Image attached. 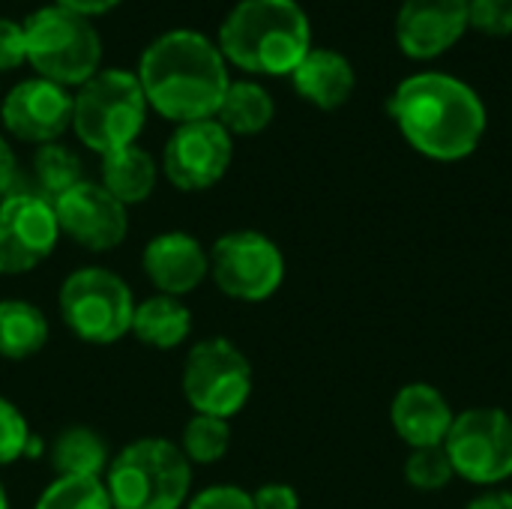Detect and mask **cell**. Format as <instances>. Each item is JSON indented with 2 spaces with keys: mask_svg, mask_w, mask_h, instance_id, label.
<instances>
[{
  "mask_svg": "<svg viewBox=\"0 0 512 509\" xmlns=\"http://www.w3.org/2000/svg\"><path fill=\"white\" fill-rule=\"evenodd\" d=\"M135 75L147 105L177 126L216 117L231 84L219 45L189 27L159 33L141 51Z\"/></svg>",
  "mask_w": 512,
  "mask_h": 509,
  "instance_id": "1",
  "label": "cell"
},
{
  "mask_svg": "<svg viewBox=\"0 0 512 509\" xmlns=\"http://www.w3.org/2000/svg\"><path fill=\"white\" fill-rule=\"evenodd\" d=\"M390 117L405 141L435 162L471 156L486 135L480 93L447 72L408 75L390 96Z\"/></svg>",
  "mask_w": 512,
  "mask_h": 509,
  "instance_id": "2",
  "label": "cell"
},
{
  "mask_svg": "<svg viewBox=\"0 0 512 509\" xmlns=\"http://www.w3.org/2000/svg\"><path fill=\"white\" fill-rule=\"evenodd\" d=\"M225 63L252 75H291L312 48V24L297 0H240L219 24Z\"/></svg>",
  "mask_w": 512,
  "mask_h": 509,
  "instance_id": "3",
  "label": "cell"
},
{
  "mask_svg": "<svg viewBox=\"0 0 512 509\" xmlns=\"http://www.w3.org/2000/svg\"><path fill=\"white\" fill-rule=\"evenodd\" d=\"M105 489L114 509H183L192 492V465L177 444L141 438L111 456Z\"/></svg>",
  "mask_w": 512,
  "mask_h": 509,
  "instance_id": "4",
  "label": "cell"
},
{
  "mask_svg": "<svg viewBox=\"0 0 512 509\" xmlns=\"http://www.w3.org/2000/svg\"><path fill=\"white\" fill-rule=\"evenodd\" d=\"M147 111L135 72L99 69L72 96V132L87 150L108 156L138 141Z\"/></svg>",
  "mask_w": 512,
  "mask_h": 509,
  "instance_id": "5",
  "label": "cell"
},
{
  "mask_svg": "<svg viewBox=\"0 0 512 509\" xmlns=\"http://www.w3.org/2000/svg\"><path fill=\"white\" fill-rule=\"evenodd\" d=\"M27 63L39 78L60 87H81L102 69V36L93 18L66 6H42L24 21Z\"/></svg>",
  "mask_w": 512,
  "mask_h": 509,
  "instance_id": "6",
  "label": "cell"
},
{
  "mask_svg": "<svg viewBox=\"0 0 512 509\" xmlns=\"http://www.w3.org/2000/svg\"><path fill=\"white\" fill-rule=\"evenodd\" d=\"M57 309L75 339L87 345H114L132 327L135 297L114 270L81 267L63 279Z\"/></svg>",
  "mask_w": 512,
  "mask_h": 509,
  "instance_id": "7",
  "label": "cell"
},
{
  "mask_svg": "<svg viewBox=\"0 0 512 509\" xmlns=\"http://www.w3.org/2000/svg\"><path fill=\"white\" fill-rule=\"evenodd\" d=\"M180 387L195 414L231 420L252 396L249 357L225 336L201 339L186 354Z\"/></svg>",
  "mask_w": 512,
  "mask_h": 509,
  "instance_id": "8",
  "label": "cell"
},
{
  "mask_svg": "<svg viewBox=\"0 0 512 509\" xmlns=\"http://www.w3.org/2000/svg\"><path fill=\"white\" fill-rule=\"evenodd\" d=\"M207 255L213 285L237 303H264L285 282V255L261 231H228Z\"/></svg>",
  "mask_w": 512,
  "mask_h": 509,
  "instance_id": "9",
  "label": "cell"
},
{
  "mask_svg": "<svg viewBox=\"0 0 512 509\" xmlns=\"http://www.w3.org/2000/svg\"><path fill=\"white\" fill-rule=\"evenodd\" d=\"M444 450L456 477L495 486L512 477V420L501 408H471L450 426Z\"/></svg>",
  "mask_w": 512,
  "mask_h": 509,
  "instance_id": "10",
  "label": "cell"
},
{
  "mask_svg": "<svg viewBox=\"0 0 512 509\" xmlns=\"http://www.w3.org/2000/svg\"><path fill=\"white\" fill-rule=\"evenodd\" d=\"M234 159V138L216 117L180 123L162 147V174L180 192L216 186Z\"/></svg>",
  "mask_w": 512,
  "mask_h": 509,
  "instance_id": "11",
  "label": "cell"
},
{
  "mask_svg": "<svg viewBox=\"0 0 512 509\" xmlns=\"http://www.w3.org/2000/svg\"><path fill=\"white\" fill-rule=\"evenodd\" d=\"M57 240L60 228L51 201L36 192H12L0 201V276L36 270Z\"/></svg>",
  "mask_w": 512,
  "mask_h": 509,
  "instance_id": "12",
  "label": "cell"
},
{
  "mask_svg": "<svg viewBox=\"0 0 512 509\" xmlns=\"http://www.w3.org/2000/svg\"><path fill=\"white\" fill-rule=\"evenodd\" d=\"M51 207L60 234L87 252H111L129 234L126 207L102 183L81 180L60 198H54Z\"/></svg>",
  "mask_w": 512,
  "mask_h": 509,
  "instance_id": "13",
  "label": "cell"
},
{
  "mask_svg": "<svg viewBox=\"0 0 512 509\" xmlns=\"http://www.w3.org/2000/svg\"><path fill=\"white\" fill-rule=\"evenodd\" d=\"M0 120L24 144H54L72 126V93L48 78H24L0 99Z\"/></svg>",
  "mask_w": 512,
  "mask_h": 509,
  "instance_id": "14",
  "label": "cell"
},
{
  "mask_svg": "<svg viewBox=\"0 0 512 509\" xmlns=\"http://www.w3.org/2000/svg\"><path fill=\"white\" fill-rule=\"evenodd\" d=\"M471 0H405L396 15V42L414 60H432L450 51L465 30Z\"/></svg>",
  "mask_w": 512,
  "mask_h": 509,
  "instance_id": "15",
  "label": "cell"
},
{
  "mask_svg": "<svg viewBox=\"0 0 512 509\" xmlns=\"http://www.w3.org/2000/svg\"><path fill=\"white\" fill-rule=\"evenodd\" d=\"M141 267L159 294L183 300L210 276V255L198 237L186 231H162L144 246Z\"/></svg>",
  "mask_w": 512,
  "mask_h": 509,
  "instance_id": "16",
  "label": "cell"
},
{
  "mask_svg": "<svg viewBox=\"0 0 512 509\" xmlns=\"http://www.w3.org/2000/svg\"><path fill=\"white\" fill-rule=\"evenodd\" d=\"M390 420L396 435L411 447H438L447 441L453 426V408L432 384H408L396 393L390 405Z\"/></svg>",
  "mask_w": 512,
  "mask_h": 509,
  "instance_id": "17",
  "label": "cell"
},
{
  "mask_svg": "<svg viewBox=\"0 0 512 509\" xmlns=\"http://www.w3.org/2000/svg\"><path fill=\"white\" fill-rule=\"evenodd\" d=\"M291 81H294V90L309 105H315L321 111H336L351 99V93L357 87V72L342 51L309 48V54L291 72Z\"/></svg>",
  "mask_w": 512,
  "mask_h": 509,
  "instance_id": "18",
  "label": "cell"
},
{
  "mask_svg": "<svg viewBox=\"0 0 512 509\" xmlns=\"http://www.w3.org/2000/svg\"><path fill=\"white\" fill-rule=\"evenodd\" d=\"M129 333L153 351H174L192 333V312L177 297L153 294V297L135 303Z\"/></svg>",
  "mask_w": 512,
  "mask_h": 509,
  "instance_id": "19",
  "label": "cell"
},
{
  "mask_svg": "<svg viewBox=\"0 0 512 509\" xmlns=\"http://www.w3.org/2000/svg\"><path fill=\"white\" fill-rule=\"evenodd\" d=\"M156 180H159L156 159L138 144H129L123 150H114V153L102 156V180L99 183L123 207L144 204L153 195Z\"/></svg>",
  "mask_w": 512,
  "mask_h": 509,
  "instance_id": "20",
  "label": "cell"
},
{
  "mask_svg": "<svg viewBox=\"0 0 512 509\" xmlns=\"http://www.w3.org/2000/svg\"><path fill=\"white\" fill-rule=\"evenodd\" d=\"M48 465L57 477H102L111 465V450L96 429L69 426L51 441Z\"/></svg>",
  "mask_w": 512,
  "mask_h": 509,
  "instance_id": "21",
  "label": "cell"
},
{
  "mask_svg": "<svg viewBox=\"0 0 512 509\" xmlns=\"http://www.w3.org/2000/svg\"><path fill=\"white\" fill-rule=\"evenodd\" d=\"M273 117H276V102L270 90L261 87L258 81H231L216 111V120L225 126L231 138L258 135L273 123Z\"/></svg>",
  "mask_w": 512,
  "mask_h": 509,
  "instance_id": "22",
  "label": "cell"
},
{
  "mask_svg": "<svg viewBox=\"0 0 512 509\" xmlns=\"http://www.w3.org/2000/svg\"><path fill=\"white\" fill-rule=\"evenodd\" d=\"M48 345V318L27 300H0V357L27 360Z\"/></svg>",
  "mask_w": 512,
  "mask_h": 509,
  "instance_id": "23",
  "label": "cell"
},
{
  "mask_svg": "<svg viewBox=\"0 0 512 509\" xmlns=\"http://www.w3.org/2000/svg\"><path fill=\"white\" fill-rule=\"evenodd\" d=\"M33 180H36V195H42L45 201H54L66 189L84 180V165L66 144L60 141L42 144L33 153Z\"/></svg>",
  "mask_w": 512,
  "mask_h": 509,
  "instance_id": "24",
  "label": "cell"
},
{
  "mask_svg": "<svg viewBox=\"0 0 512 509\" xmlns=\"http://www.w3.org/2000/svg\"><path fill=\"white\" fill-rule=\"evenodd\" d=\"M180 453L186 456L189 465H216L225 459L228 447H231V426L228 420L219 417H207V414H195L180 435Z\"/></svg>",
  "mask_w": 512,
  "mask_h": 509,
  "instance_id": "25",
  "label": "cell"
},
{
  "mask_svg": "<svg viewBox=\"0 0 512 509\" xmlns=\"http://www.w3.org/2000/svg\"><path fill=\"white\" fill-rule=\"evenodd\" d=\"M33 509H114L102 477H57Z\"/></svg>",
  "mask_w": 512,
  "mask_h": 509,
  "instance_id": "26",
  "label": "cell"
},
{
  "mask_svg": "<svg viewBox=\"0 0 512 509\" xmlns=\"http://www.w3.org/2000/svg\"><path fill=\"white\" fill-rule=\"evenodd\" d=\"M453 477H456V471H453V462H450L444 444L411 450V456L405 462V480L420 492H441L450 486Z\"/></svg>",
  "mask_w": 512,
  "mask_h": 509,
  "instance_id": "27",
  "label": "cell"
},
{
  "mask_svg": "<svg viewBox=\"0 0 512 509\" xmlns=\"http://www.w3.org/2000/svg\"><path fill=\"white\" fill-rule=\"evenodd\" d=\"M33 450L36 447L24 414L0 396V468L15 465L21 456H30Z\"/></svg>",
  "mask_w": 512,
  "mask_h": 509,
  "instance_id": "28",
  "label": "cell"
},
{
  "mask_svg": "<svg viewBox=\"0 0 512 509\" xmlns=\"http://www.w3.org/2000/svg\"><path fill=\"white\" fill-rule=\"evenodd\" d=\"M468 21L474 30H480L486 36H510L512 0H471Z\"/></svg>",
  "mask_w": 512,
  "mask_h": 509,
  "instance_id": "29",
  "label": "cell"
},
{
  "mask_svg": "<svg viewBox=\"0 0 512 509\" xmlns=\"http://www.w3.org/2000/svg\"><path fill=\"white\" fill-rule=\"evenodd\" d=\"M183 509H255L252 492L240 486H210L186 501Z\"/></svg>",
  "mask_w": 512,
  "mask_h": 509,
  "instance_id": "30",
  "label": "cell"
},
{
  "mask_svg": "<svg viewBox=\"0 0 512 509\" xmlns=\"http://www.w3.org/2000/svg\"><path fill=\"white\" fill-rule=\"evenodd\" d=\"M27 60L24 24L12 18H0V72H12Z\"/></svg>",
  "mask_w": 512,
  "mask_h": 509,
  "instance_id": "31",
  "label": "cell"
},
{
  "mask_svg": "<svg viewBox=\"0 0 512 509\" xmlns=\"http://www.w3.org/2000/svg\"><path fill=\"white\" fill-rule=\"evenodd\" d=\"M255 509H300V495L288 483H264L252 492Z\"/></svg>",
  "mask_w": 512,
  "mask_h": 509,
  "instance_id": "32",
  "label": "cell"
},
{
  "mask_svg": "<svg viewBox=\"0 0 512 509\" xmlns=\"http://www.w3.org/2000/svg\"><path fill=\"white\" fill-rule=\"evenodd\" d=\"M15 177H18V162H15V153H12L9 141L0 135V201H3L6 195H12Z\"/></svg>",
  "mask_w": 512,
  "mask_h": 509,
  "instance_id": "33",
  "label": "cell"
},
{
  "mask_svg": "<svg viewBox=\"0 0 512 509\" xmlns=\"http://www.w3.org/2000/svg\"><path fill=\"white\" fill-rule=\"evenodd\" d=\"M54 3L72 9V12H81V15H87V18H93V15L111 12L120 0H54Z\"/></svg>",
  "mask_w": 512,
  "mask_h": 509,
  "instance_id": "34",
  "label": "cell"
},
{
  "mask_svg": "<svg viewBox=\"0 0 512 509\" xmlns=\"http://www.w3.org/2000/svg\"><path fill=\"white\" fill-rule=\"evenodd\" d=\"M465 509H512V492H504V489H492L480 498H474Z\"/></svg>",
  "mask_w": 512,
  "mask_h": 509,
  "instance_id": "35",
  "label": "cell"
},
{
  "mask_svg": "<svg viewBox=\"0 0 512 509\" xmlns=\"http://www.w3.org/2000/svg\"><path fill=\"white\" fill-rule=\"evenodd\" d=\"M0 509H9V495H6L3 483H0Z\"/></svg>",
  "mask_w": 512,
  "mask_h": 509,
  "instance_id": "36",
  "label": "cell"
}]
</instances>
